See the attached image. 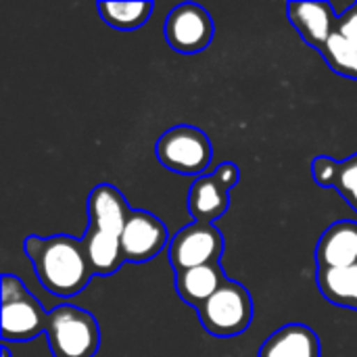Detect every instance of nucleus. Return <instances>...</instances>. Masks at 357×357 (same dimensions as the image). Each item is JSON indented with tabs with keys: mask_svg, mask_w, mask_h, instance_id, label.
Returning <instances> with one entry per match:
<instances>
[{
	"mask_svg": "<svg viewBox=\"0 0 357 357\" xmlns=\"http://www.w3.org/2000/svg\"><path fill=\"white\" fill-rule=\"evenodd\" d=\"M23 251L31 261L40 284L54 297L69 299L79 295L94 276L84 238H73L67 234L46 238L27 236Z\"/></svg>",
	"mask_w": 357,
	"mask_h": 357,
	"instance_id": "nucleus-1",
	"label": "nucleus"
},
{
	"mask_svg": "<svg viewBox=\"0 0 357 357\" xmlns=\"http://www.w3.org/2000/svg\"><path fill=\"white\" fill-rule=\"evenodd\" d=\"M44 335L54 357H94L100 347V328L94 316L75 305L54 307Z\"/></svg>",
	"mask_w": 357,
	"mask_h": 357,
	"instance_id": "nucleus-2",
	"label": "nucleus"
},
{
	"mask_svg": "<svg viewBox=\"0 0 357 357\" xmlns=\"http://www.w3.org/2000/svg\"><path fill=\"white\" fill-rule=\"evenodd\" d=\"M201 326L218 339L243 335L253 322V297L236 280H226L199 310Z\"/></svg>",
	"mask_w": 357,
	"mask_h": 357,
	"instance_id": "nucleus-3",
	"label": "nucleus"
},
{
	"mask_svg": "<svg viewBox=\"0 0 357 357\" xmlns=\"http://www.w3.org/2000/svg\"><path fill=\"white\" fill-rule=\"evenodd\" d=\"M2 339L4 343H27L46 333L48 314L25 289L21 278L2 276Z\"/></svg>",
	"mask_w": 357,
	"mask_h": 357,
	"instance_id": "nucleus-4",
	"label": "nucleus"
},
{
	"mask_svg": "<svg viewBox=\"0 0 357 357\" xmlns=\"http://www.w3.org/2000/svg\"><path fill=\"white\" fill-rule=\"evenodd\" d=\"M159 163L182 176H205L213 157L209 136L195 126H174L161 134L155 146Z\"/></svg>",
	"mask_w": 357,
	"mask_h": 357,
	"instance_id": "nucleus-5",
	"label": "nucleus"
},
{
	"mask_svg": "<svg viewBox=\"0 0 357 357\" xmlns=\"http://www.w3.org/2000/svg\"><path fill=\"white\" fill-rule=\"evenodd\" d=\"M241 172L236 163H222L213 172L199 176L188 192V211L195 222L213 224L230 207V190L238 184Z\"/></svg>",
	"mask_w": 357,
	"mask_h": 357,
	"instance_id": "nucleus-6",
	"label": "nucleus"
},
{
	"mask_svg": "<svg viewBox=\"0 0 357 357\" xmlns=\"http://www.w3.org/2000/svg\"><path fill=\"white\" fill-rule=\"evenodd\" d=\"M167 251L174 272L220 264L224 255V234L215 224L195 222L174 234Z\"/></svg>",
	"mask_w": 357,
	"mask_h": 357,
	"instance_id": "nucleus-7",
	"label": "nucleus"
},
{
	"mask_svg": "<svg viewBox=\"0 0 357 357\" xmlns=\"http://www.w3.org/2000/svg\"><path fill=\"white\" fill-rule=\"evenodd\" d=\"M213 19L201 4L184 2L172 8L163 23V36L167 44L180 54L203 52L213 40Z\"/></svg>",
	"mask_w": 357,
	"mask_h": 357,
	"instance_id": "nucleus-8",
	"label": "nucleus"
},
{
	"mask_svg": "<svg viewBox=\"0 0 357 357\" xmlns=\"http://www.w3.org/2000/svg\"><path fill=\"white\" fill-rule=\"evenodd\" d=\"M167 245L165 224L151 211L132 209L121 234V251L126 261L144 264L155 259Z\"/></svg>",
	"mask_w": 357,
	"mask_h": 357,
	"instance_id": "nucleus-9",
	"label": "nucleus"
},
{
	"mask_svg": "<svg viewBox=\"0 0 357 357\" xmlns=\"http://www.w3.org/2000/svg\"><path fill=\"white\" fill-rule=\"evenodd\" d=\"M132 209L111 184H98L88 197V230L121 238Z\"/></svg>",
	"mask_w": 357,
	"mask_h": 357,
	"instance_id": "nucleus-10",
	"label": "nucleus"
},
{
	"mask_svg": "<svg viewBox=\"0 0 357 357\" xmlns=\"http://www.w3.org/2000/svg\"><path fill=\"white\" fill-rule=\"evenodd\" d=\"M289 21L305 44L322 52L328 38L337 29V13L331 2H289Z\"/></svg>",
	"mask_w": 357,
	"mask_h": 357,
	"instance_id": "nucleus-11",
	"label": "nucleus"
},
{
	"mask_svg": "<svg viewBox=\"0 0 357 357\" xmlns=\"http://www.w3.org/2000/svg\"><path fill=\"white\" fill-rule=\"evenodd\" d=\"M357 264V224L335 222L331 224L316 245V270L349 268Z\"/></svg>",
	"mask_w": 357,
	"mask_h": 357,
	"instance_id": "nucleus-12",
	"label": "nucleus"
},
{
	"mask_svg": "<svg viewBox=\"0 0 357 357\" xmlns=\"http://www.w3.org/2000/svg\"><path fill=\"white\" fill-rule=\"evenodd\" d=\"M257 357H322V345L310 326L287 324L261 343Z\"/></svg>",
	"mask_w": 357,
	"mask_h": 357,
	"instance_id": "nucleus-13",
	"label": "nucleus"
},
{
	"mask_svg": "<svg viewBox=\"0 0 357 357\" xmlns=\"http://www.w3.org/2000/svg\"><path fill=\"white\" fill-rule=\"evenodd\" d=\"M226 280L222 264H207L176 272V291L186 305L199 310Z\"/></svg>",
	"mask_w": 357,
	"mask_h": 357,
	"instance_id": "nucleus-14",
	"label": "nucleus"
},
{
	"mask_svg": "<svg viewBox=\"0 0 357 357\" xmlns=\"http://www.w3.org/2000/svg\"><path fill=\"white\" fill-rule=\"evenodd\" d=\"M316 284L328 303L357 312V264L349 268L316 270Z\"/></svg>",
	"mask_w": 357,
	"mask_h": 357,
	"instance_id": "nucleus-15",
	"label": "nucleus"
},
{
	"mask_svg": "<svg viewBox=\"0 0 357 357\" xmlns=\"http://www.w3.org/2000/svg\"><path fill=\"white\" fill-rule=\"evenodd\" d=\"M84 245H86V253H88L94 276H111L117 270H121V266L126 264V257L121 251V238L117 236L88 230L84 234Z\"/></svg>",
	"mask_w": 357,
	"mask_h": 357,
	"instance_id": "nucleus-16",
	"label": "nucleus"
},
{
	"mask_svg": "<svg viewBox=\"0 0 357 357\" xmlns=\"http://www.w3.org/2000/svg\"><path fill=\"white\" fill-rule=\"evenodd\" d=\"M153 2H98L96 10L115 29L132 31L144 25L153 13Z\"/></svg>",
	"mask_w": 357,
	"mask_h": 357,
	"instance_id": "nucleus-17",
	"label": "nucleus"
},
{
	"mask_svg": "<svg viewBox=\"0 0 357 357\" xmlns=\"http://www.w3.org/2000/svg\"><path fill=\"white\" fill-rule=\"evenodd\" d=\"M320 54L324 56V61L335 73L357 79V46H354L343 33L335 29V33L328 38Z\"/></svg>",
	"mask_w": 357,
	"mask_h": 357,
	"instance_id": "nucleus-18",
	"label": "nucleus"
},
{
	"mask_svg": "<svg viewBox=\"0 0 357 357\" xmlns=\"http://www.w3.org/2000/svg\"><path fill=\"white\" fill-rule=\"evenodd\" d=\"M335 188L341 192V197L347 201V205H351L357 211V153L351 155L349 159L341 161Z\"/></svg>",
	"mask_w": 357,
	"mask_h": 357,
	"instance_id": "nucleus-19",
	"label": "nucleus"
},
{
	"mask_svg": "<svg viewBox=\"0 0 357 357\" xmlns=\"http://www.w3.org/2000/svg\"><path fill=\"white\" fill-rule=\"evenodd\" d=\"M341 161H335L333 157H316L312 161V178L322 188H335L339 178Z\"/></svg>",
	"mask_w": 357,
	"mask_h": 357,
	"instance_id": "nucleus-20",
	"label": "nucleus"
},
{
	"mask_svg": "<svg viewBox=\"0 0 357 357\" xmlns=\"http://www.w3.org/2000/svg\"><path fill=\"white\" fill-rule=\"evenodd\" d=\"M337 31L343 33L354 46H357V2L351 4L337 21Z\"/></svg>",
	"mask_w": 357,
	"mask_h": 357,
	"instance_id": "nucleus-21",
	"label": "nucleus"
},
{
	"mask_svg": "<svg viewBox=\"0 0 357 357\" xmlns=\"http://www.w3.org/2000/svg\"><path fill=\"white\" fill-rule=\"evenodd\" d=\"M0 356H2V357H10V351H8V347H6V345H4V347L0 349Z\"/></svg>",
	"mask_w": 357,
	"mask_h": 357,
	"instance_id": "nucleus-22",
	"label": "nucleus"
}]
</instances>
